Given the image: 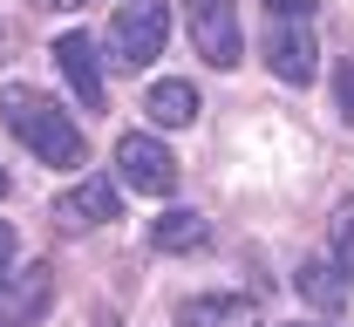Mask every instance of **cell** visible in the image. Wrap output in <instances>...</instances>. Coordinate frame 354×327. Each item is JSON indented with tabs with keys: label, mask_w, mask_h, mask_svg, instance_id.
<instances>
[{
	"label": "cell",
	"mask_w": 354,
	"mask_h": 327,
	"mask_svg": "<svg viewBox=\"0 0 354 327\" xmlns=\"http://www.w3.org/2000/svg\"><path fill=\"white\" fill-rule=\"evenodd\" d=\"M116 178H123L130 191H143V198H171L177 157L150 137V130H130V137H116Z\"/></svg>",
	"instance_id": "obj_3"
},
{
	"label": "cell",
	"mask_w": 354,
	"mask_h": 327,
	"mask_svg": "<svg viewBox=\"0 0 354 327\" xmlns=\"http://www.w3.org/2000/svg\"><path fill=\"white\" fill-rule=\"evenodd\" d=\"M109 41H116V55H123L130 68L157 62L164 41H171V0H123L116 21H109Z\"/></svg>",
	"instance_id": "obj_2"
},
{
	"label": "cell",
	"mask_w": 354,
	"mask_h": 327,
	"mask_svg": "<svg viewBox=\"0 0 354 327\" xmlns=\"http://www.w3.org/2000/svg\"><path fill=\"white\" fill-rule=\"evenodd\" d=\"M55 7H82V0H55Z\"/></svg>",
	"instance_id": "obj_17"
},
{
	"label": "cell",
	"mask_w": 354,
	"mask_h": 327,
	"mask_svg": "<svg viewBox=\"0 0 354 327\" xmlns=\"http://www.w3.org/2000/svg\"><path fill=\"white\" fill-rule=\"evenodd\" d=\"M266 68L279 82H293V89H307L313 75H320V48H313L307 21H272L266 28Z\"/></svg>",
	"instance_id": "obj_5"
},
{
	"label": "cell",
	"mask_w": 354,
	"mask_h": 327,
	"mask_svg": "<svg viewBox=\"0 0 354 327\" xmlns=\"http://www.w3.org/2000/svg\"><path fill=\"white\" fill-rule=\"evenodd\" d=\"M0 116H7V130L28 143L41 164H55V171H82V157H88L82 123H75L55 95L28 89V82H7V89H0Z\"/></svg>",
	"instance_id": "obj_1"
},
{
	"label": "cell",
	"mask_w": 354,
	"mask_h": 327,
	"mask_svg": "<svg viewBox=\"0 0 354 327\" xmlns=\"http://www.w3.org/2000/svg\"><path fill=\"white\" fill-rule=\"evenodd\" d=\"M0 198H7V171H0Z\"/></svg>",
	"instance_id": "obj_18"
},
{
	"label": "cell",
	"mask_w": 354,
	"mask_h": 327,
	"mask_svg": "<svg viewBox=\"0 0 354 327\" xmlns=\"http://www.w3.org/2000/svg\"><path fill=\"white\" fill-rule=\"evenodd\" d=\"M293 327H313V321H293Z\"/></svg>",
	"instance_id": "obj_20"
},
{
	"label": "cell",
	"mask_w": 354,
	"mask_h": 327,
	"mask_svg": "<svg viewBox=\"0 0 354 327\" xmlns=\"http://www.w3.org/2000/svg\"><path fill=\"white\" fill-rule=\"evenodd\" d=\"M102 327H116V321H109V314H102Z\"/></svg>",
	"instance_id": "obj_19"
},
{
	"label": "cell",
	"mask_w": 354,
	"mask_h": 327,
	"mask_svg": "<svg viewBox=\"0 0 354 327\" xmlns=\"http://www.w3.org/2000/svg\"><path fill=\"white\" fill-rule=\"evenodd\" d=\"M272 7V21H307L313 14V0H266Z\"/></svg>",
	"instance_id": "obj_15"
},
{
	"label": "cell",
	"mask_w": 354,
	"mask_h": 327,
	"mask_svg": "<svg viewBox=\"0 0 354 327\" xmlns=\"http://www.w3.org/2000/svg\"><path fill=\"white\" fill-rule=\"evenodd\" d=\"M55 62H62V75H68V89L82 95L88 109H102V68H95V41L88 35H55Z\"/></svg>",
	"instance_id": "obj_8"
},
{
	"label": "cell",
	"mask_w": 354,
	"mask_h": 327,
	"mask_svg": "<svg viewBox=\"0 0 354 327\" xmlns=\"http://www.w3.org/2000/svg\"><path fill=\"white\" fill-rule=\"evenodd\" d=\"M150 239H157V252H198V245L212 239V225H205L198 212H164V218L150 225Z\"/></svg>",
	"instance_id": "obj_11"
},
{
	"label": "cell",
	"mask_w": 354,
	"mask_h": 327,
	"mask_svg": "<svg viewBox=\"0 0 354 327\" xmlns=\"http://www.w3.org/2000/svg\"><path fill=\"white\" fill-rule=\"evenodd\" d=\"M334 95H341V116H348V130H354V62L334 68Z\"/></svg>",
	"instance_id": "obj_14"
},
{
	"label": "cell",
	"mask_w": 354,
	"mask_h": 327,
	"mask_svg": "<svg viewBox=\"0 0 354 327\" xmlns=\"http://www.w3.org/2000/svg\"><path fill=\"white\" fill-rule=\"evenodd\" d=\"M48 280H55V273L35 259V266L21 273V286H14V307H21V314H41V307H48Z\"/></svg>",
	"instance_id": "obj_13"
},
{
	"label": "cell",
	"mask_w": 354,
	"mask_h": 327,
	"mask_svg": "<svg viewBox=\"0 0 354 327\" xmlns=\"http://www.w3.org/2000/svg\"><path fill=\"white\" fill-rule=\"evenodd\" d=\"M143 116H150L157 130H191V116H198V89H191L184 75H164V82H150Z\"/></svg>",
	"instance_id": "obj_9"
},
{
	"label": "cell",
	"mask_w": 354,
	"mask_h": 327,
	"mask_svg": "<svg viewBox=\"0 0 354 327\" xmlns=\"http://www.w3.org/2000/svg\"><path fill=\"white\" fill-rule=\"evenodd\" d=\"M300 293H307L320 314H341V307H348V280L334 273V259H307V266H300Z\"/></svg>",
	"instance_id": "obj_10"
},
{
	"label": "cell",
	"mask_w": 354,
	"mask_h": 327,
	"mask_svg": "<svg viewBox=\"0 0 354 327\" xmlns=\"http://www.w3.org/2000/svg\"><path fill=\"white\" fill-rule=\"evenodd\" d=\"M327 245H334V273L354 280V198L334 205V218H327Z\"/></svg>",
	"instance_id": "obj_12"
},
{
	"label": "cell",
	"mask_w": 354,
	"mask_h": 327,
	"mask_svg": "<svg viewBox=\"0 0 354 327\" xmlns=\"http://www.w3.org/2000/svg\"><path fill=\"white\" fill-rule=\"evenodd\" d=\"M177 327H259V300L245 293H198L177 307Z\"/></svg>",
	"instance_id": "obj_7"
},
{
	"label": "cell",
	"mask_w": 354,
	"mask_h": 327,
	"mask_svg": "<svg viewBox=\"0 0 354 327\" xmlns=\"http://www.w3.org/2000/svg\"><path fill=\"white\" fill-rule=\"evenodd\" d=\"M191 41L212 68H239V0H184Z\"/></svg>",
	"instance_id": "obj_4"
},
{
	"label": "cell",
	"mask_w": 354,
	"mask_h": 327,
	"mask_svg": "<svg viewBox=\"0 0 354 327\" xmlns=\"http://www.w3.org/2000/svg\"><path fill=\"white\" fill-rule=\"evenodd\" d=\"M7 266H14V225H0V293H7V280H14Z\"/></svg>",
	"instance_id": "obj_16"
},
{
	"label": "cell",
	"mask_w": 354,
	"mask_h": 327,
	"mask_svg": "<svg viewBox=\"0 0 354 327\" xmlns=\"http://www.w3.org/2000/svg\"><path fill=\"white\" fill-rule=\"evenodd\" d=\"M55 218H62L68 232L109 225V218H116V185H109V178H82V185H68L62 198H55Z\"/></svg>",
	"instance_id": "obj_6"
}]
</instances>
